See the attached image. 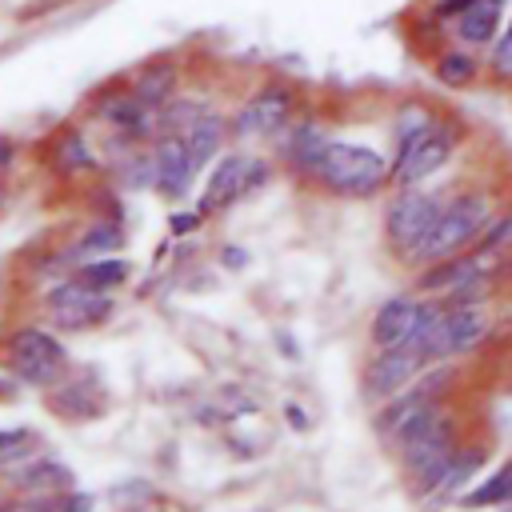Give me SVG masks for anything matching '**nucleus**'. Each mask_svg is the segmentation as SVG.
Returning a JSON list of instances; mask_svg holds the SVG:
<instances>
[{
    "mask_svg": "<svg viewBox=\"0 0 512 512\" xmlns=\"http://www.w3.org/2000/svg\"><path fill=\"white\" fill-rule=\"evenodd\" d=\"M288 116H292V92L284 84H264L260 92H252L240 104V112L232 120V132L240 140H248V136H276V132H284Z\"/></svg>",
    "mask_w": 512,
    "mask_h": 512,
    "instance_id": "7",
    "label": "nucleus"
},
{
    "mask_svg": "<svg viewBox=\"0 0 512 512\" xmlns=\"http://www.w3.org/2000/svg\"><path fill=\"white\" fill-rule=\"evenodd\" d=\"M8 160H12V144H8V140H0V168H4Z\"/></svg>",
    "mask_w": 512,
    "mask_h": 512,
    "instance_id": "31",
    "label": "nucleus"
},
{
    "mask_svg": "<svg viewBox=\"0 0 512 512\" xmlns=\"http://www.w3.org/2000/svg\"><path fill=\"white\" fill-rule=\"evenodd\" d=\"M112 248H120V228H112V224H96V228L80 240L76 252H112Z\"/></svg>",
    "mask_w": 512,
    "mask_h": 512,
    "instance_id": "25",
    "label": "nucleus"
},
{
    "mask_svg": "<svg viewBox=\"0 0 512 512\" xmlns=\"http://www.w3.org/2000/svg\"><path fill=\"white\" fill-rule=\"evenodd\" d=\"M440 304H424L412 296H392L380 304L376 320H372V340L376 348H400V344H420L428 340V328L436 320ZM428 356V352H424Z\"/></svg>",
    "mask_w": 512,
    "mask_h": 512,
    "instance_id": "5",
    "label": "nucleus"
},
{
    "mask_svg": "<svg viewBox=\"0 0 512 512\" xmlns=\"http://www.w3.org/2000/svg\"><path fill=\"white\" fill-rule=\"evenodd\" d=\"M440 208H444V200H436L432 192H420V188H404L392 196V204L384 212V232H388V244L400 260H416Z\"/></svg>",
    "mask_w": 512,
    "mask_h": 512,
    "instance_id": "3",
    "label": "nucleus"
},
{
    "mask_svg": "<svg viewBox=\"0 0 512 512\" xmlns=\"http://www.w3.org/2000/svg\"><path fill=\"white\" fill-rule=\"evenodd\" d=\"M152 164H156V188L164 196H184L188 192V180L196 172H192V160H188V148H184V136L180 132H164L156 140Z\"/></svg>",
    "mask_w": 512,
    "mask_h": 512,
    "instance_id": "11",
    "label": "nucleus"
},
{
    "mask_svg": "<svg viewBox=\"0 0 512 512\" xmlns=\"http://www.w3.org/2000/svg\"><path fill=\"white\" fill-rule=\"evenodd\" d=\"M468 4H472V0H432V16H436V20H452V16H460Z\"/></svg>",
    "mask_w": 512,
    "mask_h": 512,
    "instance_id": "26",
    "label": "nucleus"
},
{
    "mask_svg": "<svg viewBox=\"0 0 512 512\" xmlns=\"http://www.w3.org/2000/svg\"><path fill=\"white\" fill-rule=\"evenodd\" d=\"M432 120H436V116H428L420 104H404V108H400V116H396V124H392L396 144H400V140H408V136H416L420 128H428Z\"/></svg>",
    "mask_w": 512,
    "mask_h": 512,
    "instance_id": "23",
    "label": "nucleus"
},
{
    "mask_svg": "<svg viewBox=\"0 0 512 512\" xmlns=\"http://www.w3.org/2000/svg\"><path fill=\"white\" fill-rule=\"evenodd\" d=\"M4 392H8V384H4V380H0V396H4Z\"/></svg>",
    "mask_w": 512,
    "mask_h": 512,
    "instance_id": "32",
    "label": "nucleus"
},
{
    "mask_svg": "<svg viewBox=\"0 0 512 512\" xmlns=\"http://www.w3.org/2000/svg\"><path fill=\"white\" fill-rule=\"evenodd\" d=\"M56 164H60L64 172L92 168V152H88V144H84L80 132H64V136H60V144H56Z\"/></svg>",
    "mask_w": 512,
    "mask_h": 512,
    "instance_id": "21",
    "label": "nucleus"
},
{
    "mask_svg": "<svg viewBox=\"0 0 512 512\" xmlns=\"http://www.w3.org/2000/svg\"><path fill=\"white\" fill-rule=\"evenodd\" d=\"M196 224H200V216H196V212H192V216H188V212L172 216V232H188V228H196Z\"/></svg>",
    "mask_w": 512,
    "mask_h": 512,
    "instance_id": "28",
    "label": "nucleus"
},
{
    "mask_svg": "<svg viewBox=\"0 0 512 512\" xmlns=\"http://www.w3.org/2000/svg\"><path fill=\"white\" fill-rule=\"evenodd\" d=\"M428 364L420 344H400V348H380V356L364 372V392L368 396H392L400 392L420 368Z\"/></svg>",
    "mask_w": 512,
    "mask_h": 512,
    "instance_id": "9",
    "label": "nucleus"
},
{
    "mask_svg": "<svg viewBox=\"0 0 512 512\" xmlns=\"http://www.w3.org/2000/svg\"><path fill=\"white\" fill-rule=\"evenodd\" d=\"M500 12H504V0H472L460 16H452L456 40H464L468 48H488L500 36Z\"/></svg>",
    "mask_w": 512,
    "mask_h": 512,
    "instance_id": "13",
    "label": "nucleus"
},
{
    "mask_svg": "<svg viewBox=\"0 0 512 512\" xmlns=\"http://www.w3.org/2000/svg\"><path fill=\"white\" fill-rule=\"evenodd\" d=\"M324 148H328V132H324L320 124H312V120L288 128V136H284V156H288L300 172H312L316 160L324 156Z\"/></svg>",
    "mask_w": 512,
    "mask_h": 512,
    "instance_id": "15",
    "label": "nucleus"
},
{
    "mask_svg": "<svg viewBox=\"0 0 512 512\" xmlns=\"http://www.w3.org/2000/svg\"><path fill=\"white\" fill-rule=\"evenodd\" d=\"M12 484H16V488H68V484H72V472L60 468V464L36 460V464L12 468Z\"/></svg>",
    "mask_w": 512,
    "mask_h": 512,
    "instance_id": "18",
    "label": "nucleus"
},
{
    "mask_svg": "<svg viewBox=\"0 0 512 512\" xmlns=\"http://www.w3.org/2000/svg\"><path fill=\"white\" fill-rule=\"evenodd\" d=\"M468 508H492V504H512V464H504L492 480H484L480 488H472L464 496Z\"/></svg>",
    "mask_w": 512,
    "mask_h": 512,
    "instance_id": "19",
    "label": "nucleus"
},
{
    "mask_svg": "<svg viewBox=\"0 0 512 512\" xmlns=\"http://www.w3.org/2000/svg\"><path fill=\"white\" fill-rule=\"evenodd\" d=\"M452 148H456V132H452V124L432 120L428 128H420L416 136H408V140L396 144L392 180H396L400 188H416L420 180L436 176V172L452 160Z\"/></svg>",
    "mask_w": 512,
    "mask_h": 512,
    "instance_id": "4",
    "label": "nucleus"
},
{
    "mask_svg": "<svg viewBox=\"0 0 512 512\" xmlns=\"http://www.w3.org/2000/svg\"><path fill=\"white\" fill-rule=\"evenodd\" d=\"M312 176H316L324 188L340 192V196H372V192H380L384 180L392 176V164H388L376 148H368V144L328 140V148H324V156L316 160Z\"/></svg>",
    "mask_w": 512,
    "mask_h": 512,
    "instance_id": "1",
    "label": "nucleus"
},
{
    "mask_svg": "<svg viewBox=\"0 0 512 512\" xmlns=\"http://www.w3.org/2000/svg\"><path fill=\"white\" fill-rule=\"evenodd\" d=\"M488 48H492V56H488L492 72H496L500 80H512V24L500 28V36H496Z\"/></svg>",
    "mask_w": 512,
    "mask_h": 512,
    "instance_id": "24",
    "label": "nucleus"
},
{
    "mask_svg": "<svg viewBox=\"0 0 512 512\" xmlns=\"http://www.w3.org/2000/svg\"><path fill=\"white\" fill-rule=\"evenodd\" d=\"M248 160L252 156H224L212 168L208 188H204V200H200V212H216V208L248 196Z\"/></svg>",
    "mask_w": 512,
    "mask_h": 512,
    "instance_id": "12",
    "label": "nucleus"
},
{
    "mask_svg": "<svg viewBox=\"0 0 512 512\" xmlns=\"http://www.w3.org/2000/svg\"><path fill=\"white\" fill-rule=\"evenodd\" d=\"M24 440H28L24 432H0V460H8V456H16Z\"/></svg>",
    "mask_w": 512,
    "mask_h": 512,
    "instance_id": "27",
    "label": "nucleus"
},
{
    "mask_svg": "<svg viewBox=\"0 0 512 512\" xmlns=\"http://www.w3.org/2000/svg\"><path fill=\"white\" fill-rule=\"evenodd\" d=\"M224 256H228V264H232V268H240V264H244V252H240V248H228Z\"/></svg>",
    "mask_w": 512,
    "mask_h": 512,
    "instance_id": "30",
    "label": "nucleus"
},
{
    "mask_svg": "<svg viewBox=\"0 0 512 512\" xmlns=\"http://www.w3.org/2000/svg\"><path fill=\"white\" fill-rule=\"evenodd\" d=\"M88 504H92L88 496H68V500L60 504V512H88Z\"/></svg>",
    "mask_w": 512,
    "mask_h": 512,
    "instance_id": "29",
    "label": "nucleus"
},
{
    "mask_svg": "<svg viewBox=\"0 0 512 512\" xmlns=\"http://www.w3.org/2000/svg\"><path fill=\"white\" fill-rule=\"evenodd\" d=\"M432 68H436V80H440V84H448V88H464V84H472V80H476V72H480L476 56H472V52H460V48L440 52Z\"/></svg>",
    "mask_w": 512,
    "mask_h": 512,
    "instance_id": "17",
    "label": "nucleus"
},
{
    "mask_svg": "<svg viewBox=\"0 0 512 512\" xmlns=\"http://www.w3.org/2000/svg\"><path fill=\"white\" fill-rule=\"evenodd\" d=\"M488 220H492V204H488L484 192H460V196H452L440 208V216H436L424 248L416 252V260H444V256L464 252L468 244L480 240V232L488 228Z\"/></svg>",
    "mask_w": 512,
    "mask_h": 512,
    "instance_id": "2",
    "label": "nucleus"
},
{
    "mask_svg": "<svg viewBox=\"0 0 512 512\" xmlns=\"http://www.w3.org/2000/svg\"><path fill=\"white\" fill-rule=\"evenodd\" d=\"M484 332H488V316L480 312V304H440V312L428 328L424 352H428V360H448V356L476 348L484 340Z\"/></svg>",
    "mask_w": 512,
    "mask_h": 512,
    "instance_id": "6",
    "label": "nucleus"
},
{
    "mask_svg": "<svg viewBox=\"0 0 512 512\" xmlns=\"http://www.w3.org/2000/svg\"><path fill=\"white\" fill-rule=\"evenodd\" d=\"M184 148H188V160H192V172H200L224 144V120L216 112H204L200 120H192L184 132Z\"/></svg>",
    "mask_w": 512,
    "mask_h": 512,
    "instance_id": "14",
    "label": "nucleus"
},
{
    "mask_svg": "<svg viewBox=\"0 0 512 512\" xmlns=\"http://www.w3.org/2000/svg\"><path fill=\"white\" fill-rule=\"evenodd\" d=\"M508 248H512V212L488 220V228L476 240V252H484V256H496V252H508Z\"/></svg>",
    "mask_w": 512,
    "mask_h": 512,
    "instance_id": "22",
    "label": "nucleus"
},
{
    "mask_svg": "<svg viewBox=\"0 0 512 512\" xmlns=\"http://www.w3.org/2000/svg\"><path fill=\"white\" fill-rule=\"evenodd\" d=\"M48 304H52V312H56V320L64 328H84V324H96V320H104L112 312V300L104 292L80 284V280L76 284H60L48 296Z\"/></svg>",
    "mask_w": 512,
    "mask_h": 512,
    "instance_id": "10",
    "label": "nucleus"
},
{
    "mask_svg": "<svg viewBox=\"0 0 512 512\" xmlns=\"http://www.w3.org/2000/svg\"><path fill=\"white\" fill-rule=\"evenodd\" d=\"M124 276H128V264H124V260H112V256H104V260H92V264H84L76 280H80V284H88V288H96V292H108V288H116Z\"/></svg>",
    "mask_w": 512,
    "mask_h": 512,
    "instance_id": "20",
    "label": "nucleus"
},
{
    "mask_svg": "<svg viewBox=\"0 0 512 512\" xmlns=\"http://www.w3.org/2000/svg\"><path fill=\"white\" fill-rule=\"evenodd\" d=\"M12 368L28 384H52L64 368V348L56 336H48L40 328H20L12 336Z\"/></svg>",
    "mask_w": 512,
    "mask_h": 512,
    "instance_id": "8",
    "label": "nucleus"
},
{
    "mask_svg": "<svg viewBox=\"0 0 512 512\" xmlns=\"http://www.w3.org/2000/svg\"><path fill=\"white\" fill-rule=\"evenodd\" d=\"M172 88H176V68H172V64H152V68H144V72L136 76V84H132V92H136L148 108L168 104V100H172Z\"/></svg>",
    "mask_w": 512,
    "mask_h": 512,
    "instance_id": "16",
    "label": "nucleus"
}]
</instances>
